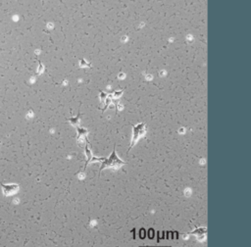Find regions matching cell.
Returning a JSON list of instances; mask_svg holds the SVG:
<instances>
[{"mask_svg": "<svg viewBox=\"0 0 251 247\" xmlns=\"http://www.w3.org/2000/svg\"><path fill=\"white\" fill-rule=\"evenodd\" d=\"M145 132V124H138L136 126L133 127V137H132V142L131 145Z\"/></svg>", "mask_w": 251, "mask_h": 247, "instance_id": "1", "label": "cell"}]
</instances>
